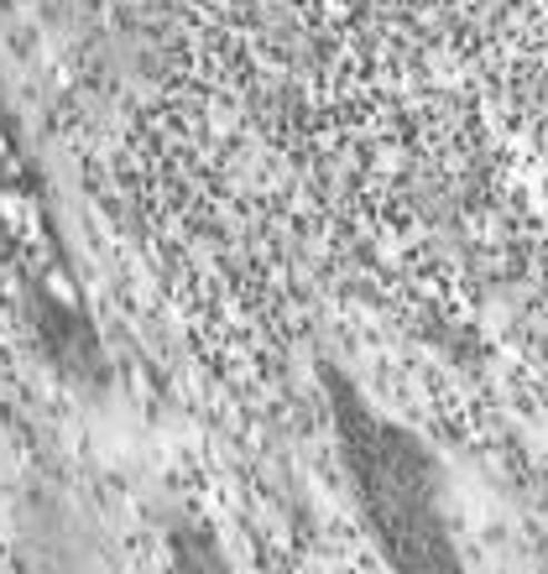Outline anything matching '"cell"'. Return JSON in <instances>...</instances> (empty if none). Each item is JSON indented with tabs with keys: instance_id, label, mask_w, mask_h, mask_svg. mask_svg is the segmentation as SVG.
Wrapping results in <instances>:
<instances>
[{
	"instance_id": "cell-1",
	"label": "cell",
	"mask_w": 548,
	"mask_h": 574,
	"mask_svg": "<svg viewBox=\"0 0 548 574\" xmlns=\"http://www.w3.org/2000/svg\"><path fill=\"white\" fill-rule=\"evenodd\" d=\"M356 449H360V465H366L360 475H366V491H371V507H377L397 554L408 564H449L445 538L434 527V496H429L424 455L408 439H397L392 428H381V423H360Z\"/></svg>"
},
{
	"instance_id": "cell-2",
	"label": "cell",
	"mask_w": 548,
	"mask_h": 574,
	"mask_svg": "<svg viewBox=\"0 0 548 574\" xmlns=\"http://www.w3.org/2000/svg\"><path fill=\"white\" fill-rule=\"evenodd\" d=\"M517 131L528 136V147L538 152V162H548V52L522 73V85L512 95Z\"/></svg>"
}]
</instances>
